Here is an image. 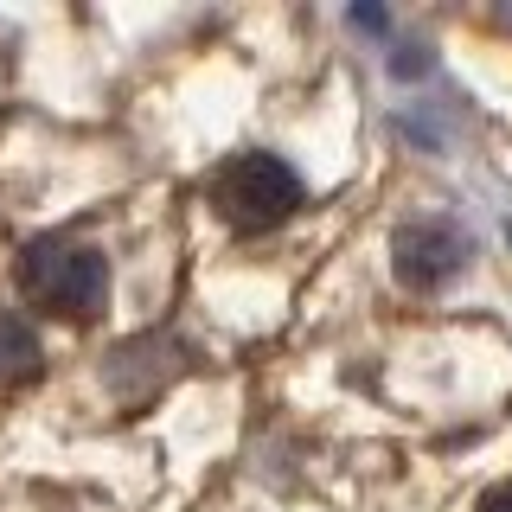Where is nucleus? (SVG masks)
I'll return each mask as SVG.
<instances>
[{"mask_svg":"<svg viewBox=\"0 0 512 512\" xmlns=\"http://www.w3.org/2000/svg\"><path fill=\"white\" fill-rule=\"evenodd\" d=\"M13 282H20L26 308L52 314V320H96L109 301V263L96 244L77 237H32L13 256Z\"/></svg>","mask_w":512,"mask_h":512,"instance_id":"f257e3e1","label":"nucleus"},{"mask_svg":"<svg viewBox=\"0 0 512 512\" xmlns=\"http://www.w3.org/2000/svg\"><path fill=\"white\" fill-rule=\"evenodd\" d=\"M212 212L231 224V231H276V224H288L301 212V199H308V186H301V173L288 167L282 154H263V148H244L231 160H218L212 173Z\"/></svg>","mask_w":512,"mask_h":512,"instance_id":"f03ea898","label":"nucleus"},{"mask_svg":"<svg viewBox=\"0 0 512 512\" xmlns=\"http://www.w3.org/2000/svg\"><path fill=\"white\" fill-rule=\"evenodd\" d=\"M468 231H461L455 218H410L404 231L391 237V269H397V282L416 288V295H436V288H448L468 269Z\"/></svg>","mask_w":512,"mask_h":512,"instance_id":"7ed1b4c3","label":"nucleus"},{"mask_svg":"<svg viewBox=\"0 0 512 512\" xmlns=\"http://www.w3.org/2000/svg\"><path fill=\"white\" fill-rule=\"evenodd\" d=\"M39 372H45L39 333H32L13 308H0V384H32Z\"/></svg>","mask_w":512,"mask_h":512,"instance_id":"20e7f679","label":"nucleus"},{"mask_svg":"<svg viewBox=\"0 0 512 512\" xmlns=\"http://www.w3.org/2000/svg\"><path fill=\"white\" fill-rule=\"evenodd\" d=\"M474 512H512V480H500V487H487Z\"/></svg>","mask_w":512,"mask_h":512,"instance_id":"39448f33","label":"nucleus"}]
</instances>
